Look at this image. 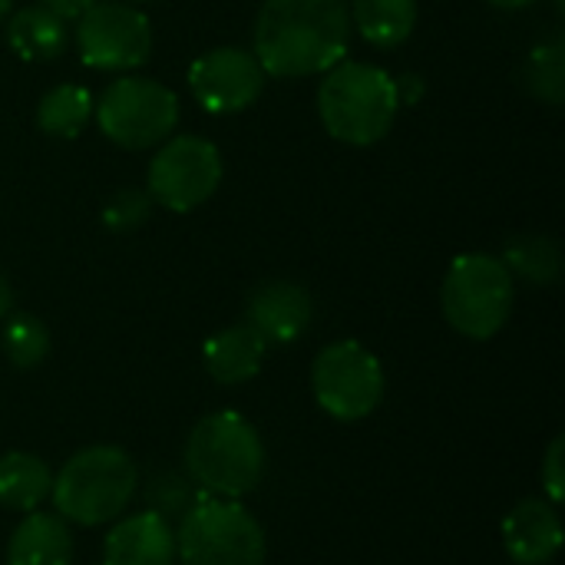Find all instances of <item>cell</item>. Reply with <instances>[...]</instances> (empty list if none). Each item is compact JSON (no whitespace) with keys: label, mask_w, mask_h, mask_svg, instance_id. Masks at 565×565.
I'll return each mask as SVG.
<instances>
[{"label":"cell","mask_w":565,"mask_h":565,"mask_svg":"<svg viewBox=\"0 0 565 565\" xmlns=\"http://www.w3.org/2000/svg\"><path fill=\"white\" fill-rule=\"evenodd\" d=\"M351 43L348 0H265L252 53L268 76H318L344 60Z\"/></svg>","instance_id":"cell-1"},{"label":"cell","mask_w":565,"mask_h":565,"mask_svg":"<svg viewBox=\"0 0 565 565\" xmlns=\"http://www.w3.org/2000/svg\"><path fill=\"white\" fill-rule=\"evenodd\" d=\"M182 460L199 493L242 500L262 487L268 454L255 424L235 411H215L192 427Z\"/></svg>","instance_id":"cell-2"},{"label":"cell","mask_w":565,"mask_h":565,"mask_svg":"<svg viewBox=\"0 0 565 565\" xmlns=\"http://www.w3.org/2000/svg\"><path fill=\"white\" fill-rule=\"evenodd\" d=\"M139 490L136 460L113 447L96 444L73 454L53 477L50 500L60 520L76 526H106L119 520Z\"/></svg>","instance_id":"cell-3"},{"label":"cell","mask_w":565,"mask_h":565,"mask_svg":"<svg viewBox=\"0 0 565 565\" xmlns=\"http://www.w3.org/2000/svg\"><path fill=\"white\" fill-rule=\"evenodd\" d=\"M397 109L401 103L387 70L361 60H341L324 70L318 86V116L331 139L374 146L394 129Z\"/></svg>","instance_id":"cell-4"},{"label":"cell","mask_w":565,"mask_h":565,"mask_svg":"<svg viewBox=\"0 0 565 565\" xmlns=\"http://www.w3.org/2000/svg\"><path fill=\"white\" fill-rule=\"evenodd\" d=\"M265 530L238 500L199 493V500L179 516V565H265Z\"/></svg>","instance_id":"cell-5"},{"label":"cell","mask_w":565,"mask_h":565,"mask_svg":"<svg viewBox=\"0 0 565 565\" xmlns=\"http://www.w3.org/2000/svg\"><path fill=\"white\" fill-rule=\"evenodd\" d=\"M513 301L516 285L510 268L497 255L483 252L454 258L440 288L447 324L470 341H490L493 334H500L513 315Z\"/></svg>","instance_id":"cell-6"},{"label":"cell","mask_w":565,"mask_h":565,"mask_svg":"<svg viewBox=\"0 0 565 565\" xmlns=\"http://www.w3.org/2000/svg\"><path fill=\"white\" fill-rule=\"evenodd\" d=\"M93 116L109 142L122 149H152L179 126V96L159 79L119 76L93 99Z\"/></svg>","instance_id":"cell-7"},{"label":"cell","mask_w":565,"mask_h":565,"mask_svg":"<svg viewBox=\"0 0 565 565\" xmlns=\"http://www.w3.org/2000/svg\"><path fill=\"white\" fill-rule=\"evenodd\" d=\"M311 391L328 417L358 424L384 401V367L364 344L334 341L311 364Z\"/></svg>","instance_id":"cell-8"},{"label":"cell","mask_w":565,"mask_h":565,"mask_svg":"<svg viewBox=\"0 0 565 565\" xmlns=\"http://www.w3.org/2000/svg\"><path fill=\"white\" fill-rule=\"evenodd\" d=\"M222 185V152L202 136H169L152 156L146 192L169 212H192Z\"/></svg>","instance_id":"cell-9"},{"label":"cell","mask_w":565,"mask_h":565,"mask_svg":"<svg viewBox=\"0 0 565 565\" xmlns=\"http://www.w3.org/2000/svg\"><path fill=\"white\" fill-rule=\"evenodd\" d=\"M76 46L79 60L93 70H136L152 53V26L149 17L132 3L96 0L76 20Z\"/></svg>","instance_id":"cell-10"},{"label":"cell","mask_w":565,"mask_h":565,"mask_svg":"<svg viewBox=\"0 0 565 565\" xmlns=\"http://www.w3.org/2000/svg\"><path fill=\"white\" fill-rule=\"evenodd\" d=\"M265 66L245 46H215L189 66V89L205 113L228 116L248 109L265 89Z\"/></svg>","instance_id":"cell-11"},{"label":"cell","mask_w":565,"mask_h":565,"mask_svg":"<svg viewBox=\"0 0 565 565\" xmlns=\"http://www.w3.org/2000/svg\"><path fill=\"white\" fill-rule=\"evenodd\" d=\"M311 321H315V301L308 288H301L298 281H285V278L265 281L245 301V324H252L265 338V344L275 348H288L298 338H305Z\"/></svg>","instance_id":"cell-12"},{"label":"cell","mask_w":565,"mask_h":565,"mask_svg":"<svg viewBox=\"0 0 565 565\" xmlns=\"http://www.w3.org/2000/svg\"><path fill=\"white\" fill-rule=\"evenodd\" d=\"M563 540L559 510L543 497L516 503L503 520V550L513 565H550L559 556Z\"/></svg>","instance_id":"cell-13"},{"label":"cell","mask_w":565,"mask_h":565,"mask_svg":"<svg viewBox=\"0 0 565 565\" xmlns=\"http://www.w3.org/2000/svg\"><path fill=\"white\" fill-rule=\"evenodd\" d=\"M175 530L152 510L113 520L103 540V565H172Z\"/></svg>","instance_id":"cell-14"},{"label":"cell","mask_w":565,"mask_h":565,"mask_svg":"<svg viewBox=\"0 0 565 565\" xmlns=\"http://www.w3.org/2000/svg\"><path fill=\"white\" fill-rule=\"evenodd\" d=\"M268 344L265 338L252 328V324H232L215 331L205 348H202V364L209 371V377L222 387H238L248 384L252 377H258L262 364H265Z\"/></svg>","instance_id":"cell-15"},{"label":"cell","mask_w":565,"mask_h":565,"mask_svg":"<svg viewBox=\"0 0 565 565\" xmlns=\"http://www.w3.org/2000/svg\"><path fill=\"white\" fill-rule=\"evenodd\" d=\"M7 565H73V533L56 513H26L7 543Z\"/></svg>","instance_id":"cell-16"},{"label":"cell","mask_w":565,"mask_h":565,"mask_svg":"<svg viewBox=\"0 0 565 565\" xmlns=\"http://www.w3.org/2000/svg\"><path fill=\"white\" fill-rule=\"evenodd\" d=\"M7 43L20 60L46 63L66 50V23L53 17L46 7L30 3L7 20Z\"/></svg>","instance_id":"cell-17"},{"label":"cell","mask_w":565,"mask_h":565,"mask_svg":"<svg viewBox=\"0 0 565 565\" xmlns=\"http://www.w3.org/2000/svg\"><path fill=\"white\" fill-rule=\"evenodd\" d=\"M53 473L50 467L26 450H13L0 457V507L13 513H33L43 500H50Z\"/></svg>","instance_id":"cell-18"},{"label":"cell","mask_w":565,"mask_h":565,"mask_svg":"<svg viewBox=\"0 0 565 565\" xmlns=\"http://www.w3.org/2000/svg\"><path fill=\"white\" fill-rule=\"evenodd\" d=\"M351 23L371 46L394 50L417 26V0H354Z\"/></svg>","instance_id":"cell-19"},{"label":"cell","mask_w":565,"mask_h":565,"mask_svg":"<svg viewBox=\"0 0 565 565\" xmlns=\"http://www.w3.org/2000/svg\"><path fill=\"white\" fill-rule=\"evenodd\" d=\"M93 116V93L79 83H60L43 93L36 103V126L46 136L73 139L83 132V126Z\"/></svg>","instance_id":"cell-20"},{"label":"cell","mask_w":565,"mask_h":565,"mask_svg":"<svg viewBox=\"0 0 565 565\" xmlns=\"http://www.w3.org/2000/svg\"><path fill=\"white\" fill-rule=\"evenodd\" d=\"M500 262L510 268V275H520L530 285H556L563 275V252L550 235H516L507 242Z\"/></svg>","instance_id":"cell-21"},{"label":"cell","mask_w":565,"mask_h":565,"mask_svg":"<svg viewBox=\"0 0 565 565\" xmlns=\"http://www.w3.org/2000/svg\"><path fill=\"white\" fill-rule=\"evenodd\" d=\"M523 83L526 89L550 103V106H559L565 99V43L563 33H553L550 40L536 43L526 66H523Z\"/></svg>","instance_id":"cell-22"},{"label":"cell","mask_w":565,"mask_h":565,"mask_svg":"<svg viewBox=\"0 0 565 565\" xmlns=\"http://www.w3.org/2000/svg\"><path fill=\"white\" fill-rule=\"evenodd\" d=\"M3 354L17 371H33L50 354V331L33 315H7L3 324Z\"/></svg>","instance_id":"cell-23"},{"label":"cell","mask_w":565,"mask_h":565,"mask_svg":"<svg viewBox=\"0 0 565 565\" xmlns=\"http://www.w3.org/2000/svg\"><path fill=\"white\" fill-rule=\"evenodd\" d=\"M152 195L146 189H119L106 209H103V225L109 232H132L152 215Z\"/></svg>","instance_id":"cell-24"},{"label":"cell","mask_w":565,"mask_h":565,"mask_svg":"<svg viewBox=\"0 0 565 565\" xmlns=\"http://www.w3.org/2000/svg\"><path fill=\"white\" fill-rule=\"evenodd\" d=\"M195 500H199V493H192V487L175 473H162L149 487V503H152L149 510L159 513L162 520H179Z\"/></svg>","instance_id":"cell-25"},{"label":"cell","mask_w":565,"mask_h":565,"mask_svg":"<svg viewBox=\"0 0 565 565\" xmlns=\"http://www.w3.org/2000/svg\"><path fill=\"white\" fill-rule=\"evenodd\" d=\"M540 483L546 490V500L553 507H559L565 500V437H553V444L546 447V457H543V473H540Z\"/></svg>","instance_id":"cell-26"},{"label":"cell","mask_w":565,"mask_h":565,"mask_svg":"<svg viewBox=\"0 0 565 565\" xmlns=\"http://www.w3.org/2000/svg\"><path fill=\"white\" fill-rule=\"evenodd\" d=\"M36 3L46 7V10H50L53 17H60L63 23H70V20L76 23L96 0H36Z\"/></svg>","instance_id":"cell-27"},{"label":"cell","mask_w":565,"mask_h":565,"mask_svg":"<svg viewBox=\"0 0 565 565\" xmlns=\"http://www.w3.org/2000/svg\"><path fill=\"white\" fill-rule=\"evenodd\" d=\"M394 89H397V103L401 106H414L424 96V79L417 73H404V76L394 79Z\"/></svg>","instance_id":"cell-28"},{"label":"cell","mask_w":565,"mask_h":565,"mask_svg":"<svg viewBox=\"0 0 565 565\" xmlns=\"http://www.w3.org/2000/svg\"><path fill=\"white\" fill-rule=\"evenodd\" d=\"M10 311H13V288H10V281L0 275V321H3Z\"/></svg>","instance_id":"cell-29"},{"label":"cell","mask_w":565,"mask_h":565,"mask_svg":"<svg viewBox=\"0 0 565 565\" xmlns=\"http://www.w3.org/2000/svg\"><path fill=\"white\" fill-rule=\"evenodd\" d=\"M487 3H493V7H500V10H526V7H533L536 0H487Z\"/></svg>","instance_id":"cell-30"},{"label":"cell","mask_w":565,"mask_h":565,"mask_svg":"<svg viewBox=\"0 0 565 565\" xmlns=\"http://www.w3.org/2000/svg\"><path fill=\"white\" fill-rule=\"evenodd\" d=\"M10 7H13V0H0V20L10 17Z\"/></svg>","instance_id":"cell-31"},{"label":"cell","mask_w":565,"mask_h":565,"mask_svg":"<svg viewBox=\"0 0 565 565\" xmlns=\"http://www.w3.org/2000/svg\"><path fill=\"white\" fill-rule=\"evenodd\" d=\"M122 3H149V0H122Z\"/></svg>","instance_id":"cell-32"},{"label":"cell","mask_w":565,"mask_h":565,"mask_svg":"<svg viewBox=\"0 0 565 565\" xmlns=\"http://www.w3.org/2000/svg\"><path fill=\"white\" fill-rule=\"evenodd\" d=\"M556 7H559V10H563V0H556Z\"/></svg>","instance_id":"cell-33"}]
</instances>
